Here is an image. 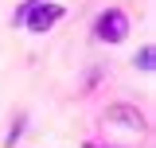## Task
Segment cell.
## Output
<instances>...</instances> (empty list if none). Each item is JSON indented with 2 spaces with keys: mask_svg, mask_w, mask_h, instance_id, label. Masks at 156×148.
<instances>
[{
  "mask_svg": "<svg viewBox=\"0 0 156 148\" xmlns=\"http://www.w3.org/2000/svg\"><path fill=\"white\" fill-rule=\"evenodd\" d=\"M101 121H105V125H117V129H129V132H148V113L140 109V105H133V101H113V105H105Z\"/></svg>",
  "mask_w": 156,
  "mask_h": 148,
  "instance_id": "obj_3",
  "label": "cell"
},
{
  "mask_svg": "<svg viewBox=\"0 0 156 148\" xmlns=\"http://www.w3.org/2000/svg\"><path fill=\"white\" fill-rule=\"evenodd\" d=\"M90 31H94V43H105V47H117V43H125L129 31H133V23H129V12H121V8H101L90 23Z\"/></svg>",
  "mask_w": 156,
  "mask_h": 148,
  "instance_id": "obj_1",
  "label": "cell"
},
{
  "mask_svg": "<svg viewBox=\"0 0 156 148\" xmlns=\"http://www.w3.org/2000/svg\"><path fill=\"white\" fill-rule=\"evenodd\" d=\"M62 16H66V8H62L58 0H31V8H27V16H23V31L47 35Z\"/></svg>",
  "mask_w": 156,
  "mask_h": 148,
  "instance_id": "obj_2",
  "label": "cell"
},
{
  "mask_svg": "<svg viewBox=\"0 0 156 148\" xmlns=\"http://www.w3.org/2000/svg\"><path fill=\"white\" fill-rule=\"evenodd\" d=\"M23 129H27V109H20L12 121H8V132H4V148H16L20 136H23Z\"/></svg>",
  "mask_w": 156,
  "mask_h": 148,
  "instance_id": "obj_4",
  "label": "cell"
},
{
  "mask_svg": "<svg viewBox=\"0 0 156 148\" xmlns=\"http://www.w3.org/2000/svg\"><path fill=\"white\" fill-rule=\"evenodd\" d=\"M101 82H105V66H94V70L82 78V97H90V93H94Z\"/></svg>",
  "mask_w": 156,
  "mask_h": 148,
  "instance_id": "obj_6",
  "label": "cell"
},
{
  "mask_svg": "<svg viewBox=\"0 0 156 148\" xmlns=\"http://www.w3.org/2000/svg\"><path fill=\"white\" fill-rule=\"evenodd\" d=\"M133 66H136L140 74H152V70H156V47H152V43H144V47L133 55Z\"/></svg>",
  "mask_w": 156,
  "mask_h": 148,
  "instance_id": "obj_5",
  "label": "cell"
},
{
  "mask_svg": "<svg viewBox=\"0 0 156 148\" xmlns=\"http://www.w3.org/2000/svg\"><path fill=\"white\" fill-rule=\"evenodd\" d=\"M27 8H31V0H23L16 12H12V27H23V16H27Z\"/></svg>",
  "mask_w": 156,
  "mask_h": 148,
  "instance_id": "obj_8",
  "label": "cell"
},
{
  "mask_svg": "<svg viewBox=\"0 0 156 148\" xmlns=\"http://www.w3.org/2000/svg\"><path fill=\"white\" fill-rule=\"evenodd\" d=\"M82 148H125V144H113V140H105V136H86Z\"/></svg>",
  "mask_w": 156,
  "mask_h": 148,
  "instance_id": "obj_7",
  "label": "cell"
}]
</instances>
